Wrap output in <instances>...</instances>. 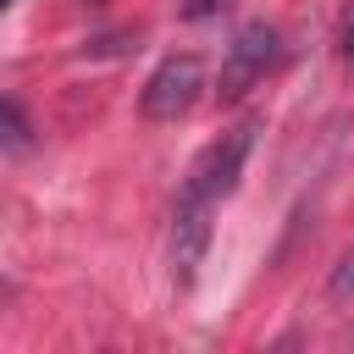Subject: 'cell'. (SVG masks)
<instances>
[{
	"instance_id": "1",
	"label": "cell",
	"mask_w": 354,
	"mask_h": 354,
	"mask_svg": "<svg viewBox=\"0 0 354 354\" xmlns=\"http://www.w3.org/2000/svg\"><path fill=\"white\" fill-rule=\"evenodd\" d=\"M254 133H260V116H243L238 127H227L221 138H210V144L194 155L183 188L199 194V199H210V205H221V199L238 188V177H243V160H249V149H254Z\"/></svg>"
},
{
	"instance_id": "2",
	"label": "cell",
	"mask_w": 354,
	"mask_h": 354,
	"mask_svg": "<svg viewBox=\"0 0 354 354\" xmlns=\"http://www.w3.org/2000/svg\"><path fill=\"white\" fill-rule=\"evenodd\" d=\"M205 94V66L199 55H166L149 77H144V94H138V111L144 122H177L199 105Z\"/></svg>"
},
{
	"instance_id": "3",
	"label": "cell",
	"mask_w": 354,
	"mask_h": 354,
	"mask_svg": "<svg viewBox=\"0 0 354 354\" xmlns=\"http://www.w3.org/2000/svg\"><path fill=\"white\" fill-rule=\"evenodd\" d=\"M277 55H282V44H277V28H266V22H249V28H238V39L227 44V61H221V77H216V94L221 100H243L271 66H277Z\"/></svg>"
},
{
	"instance_id": "4",
	"label": "cell",
	"mask_w": 354,
	"mask_h": 354,
	"mask_svg": "<svg viewBox=\"0 0 354 354\" xmlns=\"http://www.w3.org/2000/svg\"><path fill=\"white\" fill-rule=\"evenodd\" d=\"M210 216H216V205L210 199H199V194H177V205H171V271H177V282H194V271H199V260H205V249H210Z\"/></svg>"
},
{
	"instance_id": "5",
	"label": "cell",
	"mask_w": 354,
	"mask_h": 354,
	"mask_svg": "<svg viewBox=\"0 0 354 354\" xmlns=\"http://www.w3.org/2000/svg\"><path fill=\"white\" fill-rule=\"evenodd\" d=\"M0 116H6V149H11V155H22V149L33 144V127H28V111H22V100L11 94V100L0 105Z\"/></svg>"
},
{
	"instance_id": "6",
	"label": "cell",
	"mask_w": 354,
	"mask_h": 354,
	"mask_svg": "<svg viewBox=\"0 0 354 354\" xmlns=\"http://www.w3.org/2000/svg\"><path fill=\"white\" fill-rule=\"evenodd\" d=\"M326 293H332V299H343V304L354 299V249H348V254L332 266V277H326Z\"/></svg>"
},
{
	"instance_id": "7",
	"label": "cell",
	"mask_w": 354,
	"mask_h": 354,
	"mask_svg": "<svg viewBox=\"0 0 354 354\" xmlns=\"http://www.w3.org/2000/svg\"><path fill=\"white\" fill-rule=\"evenodd\" d=\"M337 55H343V66H354V0L337 17Z\"/></svg>"
},
{
	"instance_id": "8",
	"label": "cell",
	"mask_w": 354,
	"mask_h": 354,
	"mask_svg": "<svg viewBox=\"0 0 354 354\" xmlns=\"http://www.w3.org/2000/svg\"><path fill=\"white\" fill-rule=\"evenodd\" d=\"M232 0H183V17L188 22H199V17H216V11H227Z\"/></svg>"
},
{
	"instance_id": "9",
	"label": "cell",
	"mask_w": 354,
	"mask_h": 354,
	"mask_svg": "<svg viewBox=\"0 0 354 354\" xmlns=\"http://www.w3.org/2000/svg\"><path fill=\"white\" fill-rule=\"evenodd\" d=\"M6 6H17V0H6Z\"/></svg>"
}]
</instances>
